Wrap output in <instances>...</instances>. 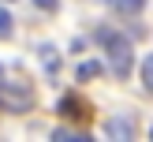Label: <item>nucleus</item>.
Instances as JSON below:
<instances>
[{
  "label": "nucleus",
  "instance_id": "nucleus-1",
  "mask_svg": "<svg viewBox=\"0 0 153 142\" xmlns=\"http://www.w3.org/2000/svg\"><path fill=\"white\" fill-rule=\"evenodd\" d=\"M101 45L108 52V71L116 79H131V67H134V45L127 34H116V30H101Z\"/></svg>",
  "mask_w": 153,
  "mask_h": 142
},
{
  "label": "nucleus",
  "instance_id": "nucleus-2",
  "mask_svg": "<svg viewBox=\"0 0 153 142\" xmlns=\"http://www.w3.org/2000/svg\"><path fill=\"white\" fill-rule=\"evenodd\" d=\"M56 112L64 120H90V101L86 97H79V94H64L56 101Z\"/></svg>",
  "mask_w": 153,
  "mask_h": 142
},
{
  "label": "nucleus",
  "instance_id": "nucleus-3",
  "mask_svg": "<svg viewBox=\"0 0 153 142\" xmlns=\"http://www.w3.org/2000/svg\"><path fill=\"white\" fill-rule=\"evenodd\" d=\"M105 135H108V138H134V135H138V123H134L131 116H116V120L105 123Z\"/></svg>",
  "mask_w": 153,
  "mask_h": 142
},
{
  "label": "nucleus",
  "instance_id": "nucleus-4",
  "mask_svg": "<svg viewBox=\"0 0 153 142\" xmlns=\"http://www.w3.org/2000/svg\"><path fill=\"white\" fill-rule=\"evenodd\" d=\"M101 71H105L101 60H82V64L75 67V82H90V79H97Z\"/></svg>",
  "mask_w": 153,
  "mask_h": 142
},
{
  "label": "nucleus",
  "instance_id": "nucleus-5",
  "mask_svg": "<svg viewBox=\"0 0 153 142\" xmlns=\"http://www.w3.org/2000/svg\"><path fill=\"white\" fill-rule=\"evenodd\" d=\"M108 7L116 15H138L142 7H146V0H108Z\"/></svg>",
  "mask_w": 153,
  "mask_h": 142
},
{
  "label": "nucleus",
  "instance_id": "nucleus-6",
  "mask_svg": "<svg viewBox=\"0 0 153 142\" xmlns=\"http://www.w3.org/2000/svg\"><path fill=\"white\" fill-rule=\"evenodd\" d=\"M41 64H45V71H49V75H56L60 56H56V49H52V45H41Z\"/></svg>",
  "mask_w": 153,
  "mask_h": 142
},
{
  "label": "nucleus",
  "instance_id": "nucleus-7",
  "mask_svg": "<svg viewBox=\"0 0 153 142\" xmlns=\"http://www.w3.org/2000/svg\"><path fill=\"white\" fill-rule=\"evenodd\" d=\"M142 86H146V94H153V52L142 60Z\"/></svg>",
  "mask_w": 153,
  "mask_h": 142
},
{
  "label": "nucleus",
  "instance_id": "nucleus-8",
  "mask_svg": "<svg viewBox=\"0 0 153 142\" xmlns=\"http://www.w3.org/2000/svg\"><path fill=\"white\" fill-rule=\"evenodd\" d=\"M11 11H7V7H0V37H11Z\"/></svg>",
  "mask_w": 153,
  "mask_h": 142
},
{
  "label": "nucleus",
  "instance_id": "nucleus-9",
  "mask_svg": "<svg viewBox=\"0 0 153 142\" xmlns=\"http://www.w3.org/2000/svg\"><path fill=\"white\" fill-rule=\"evenodd\" d=\"M34 4H37V7H45V11H56L60 0H34Z\"/></svg>",
  "mask_w": 153,
  "mask_h": 142
},
{
  "label": "nucleus",
  "instance_id": "nucleus-10",
  "mask_svg": "<svg viewBox=\"0 0 153 142\" xmlns=\"http://www.w3.org/2000/svg\"><path fill=\"white\" fill-rule=\"evenodd\" d=\"M0 82H4V67H0Z\"/></svg>",
  "mask_w": 153,
  "mask_h": 142
},
{
  "label": "nucleus",
  "instance_id": "nucleus-11",
  "mask_svg": "<svg viewBox=\"0 0 153 142\" xmlns=\"http://www.w3.org/2000/svg\"><path fill=\"white\" fill-rule=\"evenodd\" d=\"M0 109H4V97H0Z\"/></svg>",
  "mask_w": 153,
  "mask_h": 142
},
{
  "label": "nucleus",
  "instance_id": "nucleus-12",
  "mask_svg": "<svg viewBox=\"0 0 153 142\" xmlns=\"http://www.w3.org/2000/svg\"><path fill=\"white\" fill-rule=\"evenodd\" d=\"M149 135H153V131H149Z\"/></svg>",
  "mask_w": 153,
  "mask_h": 142
}]
</instances>
